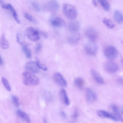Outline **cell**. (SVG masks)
I'll return each instance as SVG.
<instances>
[{
  "instance_id": "1",
  "label": "cell",
  "mask_w": 123,
  "mask_h": 123,
  "mask_svg": "<svg viewBox=\"0 0 123 123\" xmlns=\"http://www.w3.org/2000/svg\"><path fill=\"white\" fill-rule=\"evenodd\" d=\"M64 14L68 18L72 20L75 19L78 15L77 11L72 5L69 3H65L62 7Z\"/></svg>"
},
{
  "instance_id": "2",
  "label": "cell",
  "mask_w": 123,
  "mask_h": 123,
  "mask_svg": "<svg viewBox=\"0 0 123 123\" xmlns=\"http://www.w3.org/2000/svg\"><path fill=\"white\" fill-rule=\"evenodd\" d=\"M22 76L23 82L26 85L37 86L40 82L37 77L28 72H24L22 74Z\"/></svg>"
},
{
  "instance_id": "3",
  "label": "cell",
  "mask_w": 123,
  "mask_h": 123,
  "mask_svg": "<svg viewBox=\"0 0 123 123\" xmlns=\"http://www.w3.org/2000/svg\"><path fill=\"white\" fill-rule=\"evenodd\" d=\"M25 34L27 37L33 42L37 41L40 38L39 31L32 26L28 27L26 28Z\"/></svg>"
},
{
  "instance_id": "4",
  "label": "cell",
  "mask_w": 123,
  "mask_h": 123,
  "mask_svg": "<svg viewBox=\"0 0 123 123\" xmlns=\"http://www.w3.org/2000/svg\"><path fill=\"white\" fill-rule=\"evenodd\" d=\"M103 51L105 57L110 60L116 59L118 55V52L117 49L112 45L108 46L105 47Z\"/></svg>"
},
{
  "instance_id": "5",
  "label": "cell",
  "mask_w": 123,
  "mask_h": 123,
  "mask_svg": "<svg viewBox=\"0 0 123 123\" xmlns=\"http://www.w3.org/2000/svg\"><path fill=\"white\" fill-rule=\"evenodd\" d=\"M84 49L86 53L88 55L93 56L96 55L98 50V47L93 42L91 41L86 44Z\"/></svg>"
},
{
  "instance_id": "6",
  "label": "cell",
  "mask_w": 123,
  "mask_h": 123,
  "mask_svg": "<svg viewBox=\"0 0 123 123\" xmlns=\"http://www.w3.org/2000/svg\"><path fill=\"white\" fill-rule=\"evenodd\" d=\"M53 79L55 83L58 85L63 87L67 86V81L62 75L59 72H56L53 75Z\"/></svg>"
},
{
  "instance_id": "7",
  "label": "cell",
  "mask_w": 123,
  "mask_h": 123,
  "mask_svg": "<svg viewBox=\"0 0 123 123\" xmlns=\"http://www.w3.org/2000/svg\"><path fill=\"white\" fill-rule=\"evenodd\" d=\"M104 67L106 71L111 73L116 72L119 68L117 64L115 62L111 61L106 62L105 64Z\"/></svg>"
},
{
  "instance_id": "8",
  "label": "cell",
  "mask_w": 123,
  "mask_h": 123,
  "mask_svg": "<svg viewBox=\"0 0 123 123\" xmlns=\"http://www.w3.org/2000/svg\"><path fill=\"white\" fill-rule=\"evenodd\" d=\"M25 68L27 70L33 73H37L40 71L36 62L33 61L27 62L25 65Z\"/></svg>"
},
{
  "instance_id": "9",
  "label": "cell",
  "mask_w": 123,
  "mask_h": 123,
  "mask_svg": "<svg viewBox=\"0 0 123 123\" xmlns=\"http://www.w3.org/2000/svg\"><path fill=\"white\" fill-rule=\"evenodd\" d=\"M45 7L48 11L54 12L58 10L59 8V3L57 1L51 0L47 3Z\"/></svg>"
},
{
  "instance_id": "10",
  "label": "cell",
  "mask_w": 123,
  "mask_h": 123,
  "mask_svg": "<svg viewBox=\"0 0 123 123\" xmlns=\"http://www.w3.org/2000/svg\"><path fill=\"white\" fill-rule=\"evenodd\" d=\"M86 96L87 101L90 103L94 101L97 98V95L95 92L90 88L87 89Z\"/></svg>"
},
{
  "instance_id": "11",
  "label": "cell",
  "mask_w": 123,
  "mask_h": 123,
  "mask_svg": "<svg viewBox=\"0 0 123 123\" xmlns=\"http://www.w3.org/2000/svg\"><path fill=\"white\" fill-rule=\"evenodd\" d=\"M50 22L51 24L55 26L61 27L66 25V23L64 20L62 18L58 17L51 18Z\"/></svg>"
},
{
  "instance_id": "12",
  "label": "cell",
  "mask_w": 123,
  "mask_h": 123,
  "mask_svg": "<svg viewBox=\"0 0 123 123\" xmlns=\"http://www.w3.org/2000/svg\"><path fill=\"white\" fill-rule=\"evenodd\" d=\"M85 34L86 36L91 41L94 42L97 37V33L96 30L92 28H89L86 30Z\"/></svg>"
},
{
  "instance_id": "13",
  "label": "cell",
  "mask_w": 123,
  "mask_h": 123,
  "mask_svg": "<svg viewBox=\"0 0 123 123\" xmlns=\"http://www.w3.org/2000/svg\"><path fill=\"white\" fill-rule=\"evenodd\" d=\"M91 73L94 80L98 83L102 84L104 83V80L99 73L95 69H92Z\"/></svg>"
},
{
  "instance_id": "14",
  "label": "cell",
  "mask_w": 123,
  "mask_h": 123,
  "mask_svg": "<svg viewBox=\"0 0 123 123\" xmlns=\"http://www.w3.org/2000/svg\"><path fill=\"white\" fill-rule=\"evenodd\" d=\"M97 113L99 116L101 117L109 118L116 121H118L113 115L105 111L98 110L97 111Z\"/></svg>"
},
{
  "instance_id": "15",
  "label": "cell",
  "mask_w": 123,
  "mask_h": 123,
  "mask_svg": "<svg viewBox=\"0 0 123 123\" xmlns=\"http://www.w3.org/2000/svg\"><path fill=\"white\" fill-rule=\"evenodd\" d=\"M80 27L79 22L76 20H74L69 22L68 25L69 30L71 32L73 33L77 32Z\"/></svg>"
},
{
  "instance_id": "16",
  "label": "cell",
  "mask_w": 123,
  "mask_h": 123,
  "mask_svg": "<svg viewBox=\"0 0 123 123\" xmlns=\"http://www.w3.org/2000/svg\"><path fill=\"white\" fill-rule=\"evenodd\" d=\"M72 34L68 36L67 38V41L68 43L71 44L76 43L80 38V34L77 32L72 33Z\"/></svg>"
},
{
  "instance_id": "17",
  "label": "cell",
  "mask_w": 123,
  "mask_h": 123,
  "mask_svg": "<svg viewBox=\"0 0 123 123\" xmlns=\"http://www.w3.org/2000/svg\"><path fill=\"white\" fill-rule=\"evenodd\" d=\"M111 107L114 115L113 116L117 119L118 121H120L123 122V119L117 107L115 105H112Z\"/></svg>"
},
{
  "instance_id": "18",
  "label": "cell",
  "mask_w": 123,
  "mask_h": 123,
  "mask_svg": "<svg viewBox=\"0 0 123 123\" xmlns=\"http://www.w3.org/2000/svg\"><path fill=\"white\" fill-rule=\"evenodd\" d=\"M0 47L4 49H7L9 47L8 42L6 39L5 34L4 33L1 35L0 38Z\"/></svg>"
},
{
  "instance_id": "19",
  "label": "cell",
  "mask_w": 123,
  "mask_h": 123,
  "mask_svg": "<svg viewBox=\"0 0 123 123\" xmlns=\"http://www.w3.org/2000/svg\"><path fill=\"white\" fill-rule=\"evenodd\" d=\"M60 95L62 101L66 105H69L70 102L65 90L64 89H62L60 92Z\"/></svg>"
},
{
  "instance_id": "20",
  "label": "cell",
  "mask_w": 123,
  "mask_h": 123,
  "mask_svg": "<svg viewBox=\"0 0 123 123\" xmlns=\"http://www.w3.org/2000/svg\"><path fill=\"white\" fill-rule=\"evenodd\" d=\"M17 113L18 116L26 122L30 123L31 119L29 115L26 112L20 110L17 111Z\"/></svg>"
},
{
  "instance_id": "21",
  "label": "cell",
  "mask_w": 123,
  "mask_h": 123,
  "mask_svg": "<svg viewBox=\"0 0 123 123\" xmlns=\"http://www.w3.org/2000/svg\"><path fill=\"white\" fill-rule=\"evenodd\" d=\"M114 17L115 20L118 23L123 22V15L122 13L118 10H115L114 13Z\"/></svg>"
},
{
  "instance_id": "22",
  "label": "cell",
  "mask_w": 123,
  "mask_h": 123,
  "mask_svg": "<svg viewBox=\"0 0 123 123\" xmlns=\"http://www.w3.org/2000/svg\"><path fill=\"white\" fill-rule=\"evenodd\" d=\"M74 82L76 86L80 89H82L84 85V81L81 77H77L75 78Z\"/></svg>"
},
{
  "instance_id": "23",
  "label": "cell",
  "mask_w": 123,
  "mask_h": 123,
  "mask_svg": "<svg viewBox=\"0 0 123 123\" xmlns=\"http://www.w3.org/2000/svg\"><path fill=\"white\" fill-rule=\"evenodd\" d=\"M9 9L12 12L13 17L17 23L18 24L20 23V21L18 18L17 14L14 8L10 4H8Z\"/></svg>"
},
{
  "instance_id": "24",
  "label": "cell",
  "mask_w": 123,
  "mask_h": 123,
  "mask_svg": "<svg viewBox=\"0 0 123 123\" xmlns=\"http://www.w3.org/2000/svg\"><path fill=\"white\" fill-rule=\"evenodd\" d=\"M22 49L26 57L28 58H31L32 56L31 52L26 44H25L23 45Z\"/></svg>"
},
{
  "instance_id": "25",
  "label": "cell",
  "mask_w": 123,
  "mask_h": 123,
  "mask_svg": "<svg viewBox=\"0 0 123 123\" xmlns=\"http://www.w3.org/2000/svg\"><path fill=\"white\" fill-rule=\"evenodd\" d=\"M98 1L105 11H109L110 8V6L109 3L107 0H99Z\"/></svg>"
},
{
  "instance_id": "26",
  "label": "cell",
  "mask_w": 123,
  "mask_h": 123,
  "mask_svg": "<svg viewBox=\"0 0 123 123\" xmlns=\"http://www.w3.org/2000/svg\"><path fill=\"white\" fill-rule=\"evenodd\" d=\"M103 22L105 26L109 28H112L115 26L114 23L109 19L104 18L103 19Z\"/></svg>"
},
{
  "instance_id": "27",
  "label": "cell",
  "mask_w": 123,
  "mask_h": 123,
  "mask_svg": "<svg viewBox=\"0 0 123 123\" xmlns=\"http://www.w3.org/2000/svg\"><path fill=\"white\" fill-rule=\"evenodd\" d=\"M2 82L5 88L8 91H11V87L8 80L5 77H3L2 78Z\"/></svg>"
},
{
  "instance_id": "28",
  "label": "cell",
  "mask_w": 123,
  "mask_h": 123,
  "mask_svg": "<svg viewBox=\"0 0 123 123\" xmlns=\"http://www.w3.org/2000/svg\"><path fill=\"white\" fill-rule=\"evenodd\" d=\"M36 63L37 66L39 68L45 71L47 70V68L45 65L41 63L38 57H36Z\"/></svg>"
},
{
  "instance_id": "29",
  "label": "cell",
  "mask_w": 123,
  "mask_h": 123,
  "mask_svg": "<svg viewBox=\"0 0 123 123\" xmlns=\"http://www.w3.org/2000/svg\"><path fill=\"white\" fill-rule=\"evenodd\" d=\"M24 16L25 18L31 22H34L35 21L33 17L27 12H25L24 14Z\"/></svg>"
},
{
  "instance_id": "30",
  "label": "cell",
  "mask_w": 123,
  "mask_h": 123,
  "mask_svg": "<svg viewBox=\"0 0 123 123\" xmlns=\"http://www.w3.org/2000/svg\"><path fill=\"white\" fill-rule=\"evenodd\" d=\"M12 98L14 105L16 107L18 106L19 105V103L18 98L16 96L13 95L12 96Z\"/></svg>"
},
{
  "instance_id": "31",
  "label": "cell",
  "mask_w": 123,
  "mask_h": 123,
  "mask_svg": "<svg viewBox=\"0 0 123 123\" xmlns=\"http://www.w3.org/2000/svg\"><path fill=\"white\" fill-rule=\"evenodd\" d=\"M31 5L34 9L37 12H39L40 8L38 3L36 1H33L31 2Z\"/></svg>"
},
{
  "instance_id": "32",
  "label": "cell",
  "mask_w": 123,
  "mask_h": 123,
  "mask_svg": "<svg viewBox=\"0 0 123 123\" xmlns=\"http://www.w3.org/2000/svg\"><path fill=\"white\" fill-rule=\"evenodd\" d=\"M0 5L2 8L7 9H9L8 4H6L3 0H0Z\"/></svg>"
},
{
  "instance_id": "33",
  "label": "cell",
  "mask_w": 123,
  "mask_h": 123,
  "mask_svg": "<svg viewBox=\"0 0 123 123\" xmlns=\"http://www.w3.org/2000/svg\"><path fill=\"white\" fill-rule=\"evenodd\" d=\"M20 37V35L18 33L17 34L16 36L17 42L20 44L23 45L25 43L21 41Z\"/></svg>"
},
{
  "instance_id": "34",
  "label": "cell",
  "mask_w": 123,
  "mask_h": 123,
  "mask_svg": "<svg viewBox=\"0 0 123 123\" xmlns=\"http://www.w3.org/2000/svg\"><path fill=\"white\" fill-rule=\"evenodd\" d=\"M42 45L40 43H37L36 46L35 48V51L36 53L39 52L42 48Z\"/></svg>"
},
{
  "instance_id": "35",
  "label": "cell",
  "mask_w": 123,
  "mask_h": 123,
  "mask_svg": "<svg viewBox=\"0 0 123 123\" xmlns=\"http://www.w3.org/2000/svg\"><path fill=\"white\" fill-rule=\"evenodd\" d=\"M79 112L78 110L76 109L75 110L73 115V117L74 119H76L79 116Z\"/></svg>"
},
{
  "instance_id": "36",
  "label": "cell",
  "mask_w": 123,
  "mask_h": 123,
  "mask_svg": "<svg viewBox=\"0 0 123 123\" xmlns=\"http://www.w3.org/2000/svg\"><path fill=\"white\" fill-rule=\"evenodd\" d=\"M40 33V34L44 38H47L48 35V34L45 32L41 31L39 32Z\"/></svg>"
},
{
  "instance_id": "37",
  "label": "cell",
  "mask_w": 123,
  "mask_h": 123,
  "mask_svg": "<svg viewBox=\"0 0 123 123\" xmlns=\"http://www.w3.org/2000/svg\"><path fill=\"white\" fill-rule=\"evenodd\" d=\"M118 82L120 84H123V79L121 78H119L118 80Z\"/></svg>"
},
{
  "instance_id": "38",
  "label": "cell",
  "mask_w": 123,
  "mask_h": 123,
  "mask_svg": "<svg viewBox=\"0 0 123 123\" xmlns=\"http://www.w3.org/2000/svg\"><path fill=\"white\" fill-rule=\"evenodd\" d=\"M61 114L62 116L64 117H65L66 116L65 113L63 111H62L61 112Z\"/></svg>"
},
{
  "instance_id": "39",
  "label": "cell",
  "mask_w": 123,
  "mask_h": 123,
  "mask_svg": "<svg viewBox=\"0 0 123 123\" xmlns=\"http://www.w3.org/2000/svg\"><path fill=\"white\" fill-rule=\"evenodd\" d=\"M92 2L94 6H97V4L96 1L95 0H92Z\"/></svg>"
},
{
  "instance_id": "40",
  "label": "cell",
  "mask_w": 123,
  "mask_h": 123,
  "mask_svg": "<svg viewBox=\"0 0 123 123\" xmlns=\"http://www.w3.org/2000/svg\"><path fill=\"white\" fill-rule=\"evenodd\" d=\"M3 63V62L1 58L0 55V65H2Z\"/></svg>"
},
{
  "instance_id": "41",
  "label": "cell",
  "mask_w": 123,
  "mask_h": 123,
  "mask_svg": "<svg viewBox=\"0 0 123 123\" xmlns=\"http://www.w3.org/2000/svg\"><path fill=\"white\" fill-rule=\"evenodd\" d=\"M43 123H47L45 119H44L43 120Z\"/></svg>"
}]
</instances>
